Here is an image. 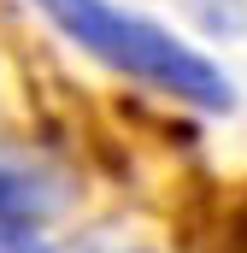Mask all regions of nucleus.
Segmentation results:
<instances>
[{
    "label": "nucleus",
    "instance_id": "f257e3e1",
    "mask_svg": "<svg viewBox=\"0 0 247 253\" xmlns=\"http://www.w3.org/2000/svg\"><path fill=\"white\" fill-rule=\"evenodd\" d=\"M77 47H88L100 65H112L124 77L147 83V88H165L200 112H224L236 94H230V77L206 53H194L188 42H177L171 30H159L153 18L141 12H124L112 0H36Z\"/></svg>",
    "mask_w": 247,
    "mask_h": 253
},
{
    "label": "nucleus",
    "instance_id": "f03ea898",
    "mask_svg": "<svg viewBox=\"0 0 247 253\" xmlns=\"http://www.w3.org/2000/svg\"><path fill=\"white\" fill-rule=\"evenodd\" d=\"M47 212H53L47 183L24 159L0 153V253H53L47 248Z\"/></svg>",
    "mask_w": 247,
    "mask_h": 253
}]
</instances>
